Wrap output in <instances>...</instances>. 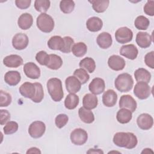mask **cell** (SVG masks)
Listing matches in <instances>:
<instances>
[{
  "label": "cell",
  "mask_w": 154,
  "mask_h": 154,
  "mask_svg": "<svg viewBox=\"0 0 154 154\" xmlns=\"http://www.w3.org/2000/svg\"><path fill=\"white\" fill-rule=\"evenodd\" d=\"M113 143L118 147L132 149L137 145L138 140L132 132H119L114 135Z\"/></svg>",
  "instance_id": "6da1fadb"
},
{
  "label": "cell",
  "mask_w": 154,
  "mask_h": 154,
  "mask_svg": "<svg viewBox=\"0 0 154 154\" xmlns=\"http://www.w3.org/2000/svg\"><path fill=\"white\" fill-rule=\"evenodd\" d=\"M47 89L52 99L55 102H60L63 97L64 93L61 81L57 78L49 79L46 84Z\"/></svg>",
  "instance_id": "7a4b0ae2"
},
{
  "label": "cell",
  "mask_w": 154,
  "mask_h": 154,
  "mask_svg": "<svg viewBox=\"0 0 154 154\" xmlns=\"http://www.w3.org/2000/svg\"><path fill=\"white\" fill-rule=\"evenodd\" d=\"M133 85V78L130 74L127 73L120 74L114 81L115 87L118 91L122 93H126L131 90Z\"/></svg>",
  "instance_id": "3957f363"
},
{
  "label": "cell",
  "mask_w": 154,
  "mask_h": 154,
  "mask_svg": "<svg viewBox=\"0 0 154 154\" xmlns=\"http://www.w3.org/2000/svg\"><path fill=\"white\" fill-rule=\"evenodd\" d=\"M37 28L42 32L49 33L54 28L55 23L53 18L46 13H41L37 18Z\"/></svg>",
  "instance_id": "277c9868"
},
{
  "label": "cell",
  "mask_w": 154,
  "mask_h": 154,
  "mask_svg": "<svg viewBox=\"0 0 154 154\" xmlns=\"http://www.w3.org/2000/svg\"><path fill=\"white\" fill-rule=\"evenodd\" d=\"M71 142L76 146L84 144L88 139L87 132L83 129L76 128L73 130L70 134Z\"/></svg>",
  "instance_id": "5b68a950"
},
{
  "label": "cell",
  "mask_w": 154,
  "mask_h": 154,
  "mask_svg": "<svg viewBox=\"0 0 154 154\" xmlns=\"http://www.w3.org/2000/svg\"><path fill=\"white\" fill-rule=\"evenodd\" d=\"M134 94L140 99H146L151 94L150 87L144 82H137L134 88Z\"/></svg>",
  "instance_id": "8992f818"
},
{
  "label": "cell",
  "mask_w": 154,
  "mask_h": 154,
  "mask_svg": "<svg viewBox=\"0 0 154 154\" xmlns=\"http://www.w3.org/2000/svg\"><path fill=\"white\" fill-rule=\"evenodd\" d=\"M115 38L117 42L125 44L131 42L133 38V32L128 27L119 28L115 32Z\"/></svg>",
  "instance_id": "52a82bcc"
},
{
  "label": "cell",
  "mask_w": 154,
  "mask_h": 154,
  "mask_svg": "<svg viewBox=\"0 0 154 154\" xmlns=\"http://www.w3.org/2000/svg\"><path fill=\"white\" fill-rule=\"evenodd\" d=\"M46 131V125L42 121L33 122L29 126L28 133L33 138H38L42 137Z\"/></svg>",
  "instance_id": "ba28073f"
},
{
  "label": "cell",
  "mask_w": 154,
  "mask_h": 154,
  "mask_svg": "<svg viewBox=\"0 0 154 154\" xmlns=\"http://www.w3.org/2000/svg\"><path fill=\"white\" fill-rule=\"evenodd\" d=\"M29 43L28 36L22 32L15 34L12 38V45L17 50H22L25 49Z\"/></svg>",
  "instance_id": "9c48e42d"
},
{
  "label": "cell",
  "mask_w": 154,
  "mask_h": 154,
  "mask_svg": "<svg viewBox=\"0 0 154 154\" xmlns=\"http://www.w3.org/2000/svg\"><path fill=\"white\" fill-rule=\"evenodd\" d=\"M119 104L120 108L128 109L132 112H135L137 107V102L129 94L122 96L120 97Z\"/></svg>",
  "instance_id": "30bf717a"
},
{
  "label": "cell",
  "mask_w": 154,
  "mask_h": 154,
  "mask_svg": "<svg viewBox=\"0 0 154 154\" xmlns=\"http://www.w3.org/2000/svg\"><path fill=\"white\" fill-rule=\"evenodd\" d=\"M23 72L29 78L36 79L40 76V69L34 63L28 62L24 64Z\"/></svg>",
  "instance_id": "8fae6325"
},
{
  "label": "cell",
  "mask_w": 154,
  "mask_h": 154,
  "mask_svg": "<svg viewBox=\"0 0 154 154\" xmlns=\"http://www.w3.org/2000/svg\"><path fill=\"white\" fill-rule=\"evenodd\" d=\"M137 123L140 129L143 130H149L153 126V119L150 114L143 113L137 117Z\"/></svg>",
  "instance_id": "7c38bea8"
},
{
  "label": "cell",
  "mask_w": 154,
  "mask_h": 154,
  "mask_svg": "<svg viewBox=\"0 0 154 154\" xmlns=\"http://www.w3.org/2000/svg\"><path fill=\"white\" fill-rule=\"evenodd\" d=\"M108 65L110 69L115 71L123 70L126 65L125 60L119 55H112L108 60Z\"/></svg>",
  "instance_id": "4fadbf2b"
},
{
  "label": "cell",
  "mask_w": 154,
  "mask_h": 154,
  "mask_svg": "<svg viewBox=\"0 0 154 154\" xmlns=\"http://www.w3.org/2000/svg\"><path fill=\"white\" fill-rule=\"evenodd\" d=\"M105 81L100 78H94L88 85V89L90 91L95 95L100 94L103 93L105 90Z\"/></svg>",
  "instance_id": "5bb4252c"
},
{
  "label": "cell",
  "mask_w": 154,
  "mask_h": 154,
  "mask_svg": "<svg viewBox=\"0 0 154 154\" xmlns=\"http://www.w3.org/2000/svg\"><path fill=\"white\" fill-rule=\"evenodd\" d=\"M121 55L129 60H135L138 55V51L137 47L133 44L125 45L121 47L120 49Z\"/></svg>",
  "instance_id": "9a60e30c"
},
{
  "label": "cell",
  "mask_w": 154,
  "mask_h": 154,
  "mask_svg": "<svg viewBox=\"0 0 154 154\" xmlns=\"http://www.w3.org/2000/svg\"><path fill=\"white\" fill-rule=\"evenodd\" d=\"M66 88L70 93H78L81 87V83L75 76H70L66 79Z\"/></svg>",
  "instance_id": "2e32d148"
},
{
  "label": "cell",
  "mask_w": 154,
  "mask_h": 154,
  "mask_svg": "<svg viewBox=\"0 0 154 154\" xmlns=\"http://www.w3.org/2000/svg\"><path fill=\"white\" fill-rule=\"evenodd\" d=\"M136 43L141 48H149L152 42V37L147 32H138L137 34Z\"/></svg>",
  "instance_id": "e0dca14e"
},
{
  "label": "cell",
  "mask_w": 154,
  "mask_h": 154,
  "mask_svg": "<svg viewBox=\"0 0 154 154\" xmlns=\"http://www.w3.org/2000/svg\"><path fill=\"white\" fill-rule=\"evenodd\" d=\"M19 92L22 96L26 98L32 99L35 94V87L34 83L25 82L19 87Z\"/></svg>",
  "instance_id": "ac0fdd59"
},
{
  "label": "cell",
  "mask_w": 154,
  "mask_h": 154,
  "mask_svg": "<svg viewBox=\"0 0 154 154\" xmlns=\"http://www.w3.org/2000/svg\"><path fill=\"white\" fill-rule=\"evenodd\" d=\"M23 59L22 58L16 54H12L8 56H6L3 59L4 64L11 68H17L23 64Z\"/></svg>",
  "instance_id": "d6986e66"
},
{
  "label": "cell",
  "mask_w": 154,
  "mask_h": 154,
  "mask_svg": "<svg viewBox=\"0 0 154 154\" xmlns=\"http://www.w3.org/2000/svg\"><path fill=\"white\" fill-rule=\"evenodd\" d=\"M117 100V94L113 90L109 89L104 92L102 96V102L107 107L114 106Z\"/></svg>",
  "instance_id": "ffe728a7"
},
{
  "label": "cell",
  "mask_w": 154,
  "mask_h": 154,
  "mask_svg": "<svg viewBox=\"0 0 154 154\" xmlns=\"http://www.w3.org/2000/svg\"><path fill=\"white\" fill-rule=\"evenodd\" d=\"M98 46L102 49H108L112 43V39L111 34L107 32H102L98 35L96 39Z\"/></svg>",
  "instance_id": "44dd1931"
},
{
  "label": "cell",
  "mask_w": 154,
  "mask_h": 154,
  "mask_svg": "<svg viewBox=\"0 0 154 154\" xmlns=\"http://www.w3.org/2000/svg\"><path fill=\"white\" fill-rule=\"evenodd\" d=\"M33 23V18L31 14L28 13H25L21 14L17 20L19 27L23 30H26L30 28Z\"/></svg>",
  "instance_id": "7402d4cb"
},
{
  "label": "cell",
  "mask_w": 154,
  "mask_h": 154,
  "mask_svg": "<svg viewBox=\"0 0 154 154\" xmlns=\"http://www.w3.org/2000/svg\"><path fill=\"white\" fill-rule=\"evenodd\" d=\"M98 99L95 94L92 93L86 94L82 99L83 107L87 109H93L97 106Z\"/></svg>",
  "instance_id": "603a6c76"
},
{
  "label": "cell",
  "mask_w": 154,
  "mask_h": 154,
  "mask_svg": "<svg viewBox=\"0 0 154 154\" xmlns=\"http://www.w3.org/2000/svg\"><path fill=\"white\" fill-rule=\"evenodd\" d=\"M21 79V76L19 72L10 70L7 72L4 76L5 82L10 86L17 85Z\"/></svg>",
  "instance_id": "cb8c5ba5"
},
{
  "label": "cell",
  "mask_w": 154,
  "mask_h": 154,
  "mask_svg": "<svg viewBox=\"0 0 154 154\" xmlns=\"http://www.w3.org/2000/svg\"><path fill=\"white\" fill-rule=\"evenodd\" d=\"M86 26L91 32H97L102 29L103 22L98 17H91L87 20Z\"/></svg>",
  "instance_id": "d4e9b609"
},
{
  "label": "cell",
  "mask_w": 154,
  "mask_h": 154,
  "mask_svg": "<svg viewBox=\"0 0 154 154\" xmlns=\"http://www.w3.org/2000/svg\"><path fill=\"white\" fill-rule=\"evenodd\" d=\"M49 48L52 50L61 51L64 46V40L60 35H54L51 37L48 42Z\"/></svg>",
  "instance_id": "484cf974"
},
{
  "label": "cell",
  "mask_w": 154,
  "mask_h": 154,
  "mask_svg": "<svg viewBox=\"0 0 154 154\" xmlns=\"http://www.w3.org/2000/svg\"><path fill=\"white\" fill-rule=\"evenodd\" d=\"M135 79L137 82H144L149 83L151 79L150 73L144 68H139L134 72Z\"/></svg>",
  "instance_id": "4316f807"
},
{
  "label": "cell",
  "mask_w": 154,
  "mask_h": 154,
  "mask_svg": "<svg viewBox=\"0 0 154 154\" xmlns=\"http://www.w3.org/2000/svg\"><path fill=\"white\" fill-rule=\"evenodd\" d=\"M132 117V112L126 108H121L118 111L116 115V119L118 122L122 124L129 123Z\"/></svg>",
  "instance_id": "83f0119b"
},
{
  "label": "cell",
  "mask_w": 154,
  "mask_h": 154,
  "mask_svg": "<svg viewBox=\"0 0 154 154\" xmlns=\"http://www.w3.org/2000/svg\"><path fill=\"white\" fill-rule=\"evenodd\" d=\"M63 64V60L61 58L56 54L49 55V59L46 67L52 70H58Z\"/></svg>",
  "instance_id": "f1b7e54d"
},
{
  "label": "cell",
  "mask_w": 154,
  "mask_h": 154,
  "mask_svg": "<svg viewBox=\"0 0 154 154\" xmlns=\"http://www.w3.org/2000/svg\"><path fill=\"white\" fill-rule=\"evenodd\" d=\"M78 115L80 119L85 123L90 124L94 120V116L93 112L84 107L79 108L78 110Z\"/></svg>",
  "instance_id": "f546056e"
},
{
  "label": "cell",
  "mask_w": 154,
  "mask_h": 154,
  "mask_svg": "<svg viewBox=\"0 0 154 154\" xmlns=\"http://www.w3.org/2000/svg\"><path fill=\"white\" fill-rule=\"evenodd\" d=\"M79 102V97L75 93H70L65 99L64 106L68 109H73L78 106Z\"/></svg>",
  "instance_id": "4dcf8cb0"
},
{
  "label": "cell",
  "mask_w": 154,
  "mask_h": 154,
  "mask_svg": "<svg viewBox=\"0 0 154 154\" xmlns=\"http://www.w3.org/2000/svg\"><path fill=\"white\" fill-rule=\"evenodd\" d=\"M89 2L92 4L93 10L99 13L104 12L107 9L109 4L108 0H93L89 1Z\"/></svg>",
  "instance_id": "1f68e13d"
},
{
  "label": "cell",
  "mask_w": 154,
  "mask_h": 154,
  "mask_svg": "<svg viewBox=\"0 0 154 154\" xmlns=\"http://www.w3.org/2000/svg\"><path fill=\"white\" fill-rule=\"evenodd\" d=\"M79 66L81 68L86 70L89 73H93L96 69V63L90 57H86L80 61Z\"/></svg>",
  "instance_id": "d6a6232c"
},
{
  "label": "cell",
  "mask_w": 154,
  "mask_h": 154,
  "mask_svg": "<svg viewBox=\"0 0 154 154\" xmlns=\"http://www.w3.org/2000/svg\"><path fill=\"white\" fill-rule=\"evenodd\" d=\"M87 51V46L83 42H78L73 45L72 48L73 54L77 57H83Z\"/></svg>",
  "instance_id": "836d02e7"
},
{
  "label": "cell",
  "mask_w": 154,
  "mask_h": 154,
  "mask_svg": "<svg viewBox=\"0 0 154 154\" xmlns=\"http://www.w3.org/2000/svg\"><path fill=\"white\" fill-rule=\"evenodd\" d=\"M150 24L149 20L144 16H138L134 22V25L139 30H146Z\"/></svg>",
  "instance_id": "e575fe53"
},
{
  "label": "cell",
  "mask_w": 154,
  "mask_h": 154,
  "mask_svg": "<svg viewBox=\"0 0 154 154\" xmlns=\"http://www.w3.org/2000/svg\"><path fill=\"white\" fill-rule=\"evenodd\" d=\"M75 5L74 1L70 0H63L60 3V10L65 14H69L72 12L74 10Z\"/></svg>",
  "instance_id": "d590c367"
},
{
  "label": "cell",
  "mask_w": 154,
  "mask_h": 154,
  "mask_svg": "<svg viewBox=\"0 0 154 154\" xmlns=\"http://www.w3.org/2000/svg\"><path fill=\"white\" fill-rule=\"evenodd\" d=\"M51 2L48 0H36L34 2L35 9L42 13H45L50 7Z\"/></svg>",
  "instance_id": "8d00e7d4"
},
{
  "label": "cell",
  "mask_w": 154,
  "mask_h": 154,
  "mask_svg": "<svg viewBox=\"0 0 154 154\" xmlns=\"http://www.w3.org/2000/svg\"><path fill=\"white\" fill-rule=\"evenodd\" d=\"M73 75L79 80L82 84L86 83L90 79L88 73L85 69L82 68L76 69L73 72Z\"/></svg>",
  "instance_id": "74e56055"
},
{
  "label": "cell",
  "mask_w": 154,
  "mask_h": 154,
  "mask_svg": "<svg viewBox=\"0 0 154 154\" xmlns=\"http://www.w3.org/2000/svg\"><path fill=\"white\" fill-rule=\"evenodd\" d=\"M35 87V94L34 97L31 99L35 103H40L44 97V91L42 85L39 82L34 83Z\"/></svg>",
  "instance_id": "f35d334b"
},
{
  "label": "cell",
  "mask_w": 154,
  "mask_h": 154,
  "mask_svg": "<svg viewBox=\"0 0 154 154\" xmlns=\"http://www.w3.org/2000/svg\"><path fill=\"white\" fill-rule=\"evenodd\" d=\"M18 123L14 121L8 122L3 128L4 132L5 135H10L15 133L18 129Z\"/></svg>",
  "instance_id": "ab89813d"
},
{
  "label": "cell",
  "mask_w": 154,
  "mask_h": 154,
  "mask_svg": "<svg viewBox=\"0 0 154 154\" xmlns=\"http://www.w3.org/2000/svg\"><path fill=\"white\" fill-rule=\"evenodd\" d=\"M12 98L11 95L3 90L0 91V106L6 107L8 106L11 102Z\"/></svg>",
  "instance_id": "60d3db41"
},
{
  "label": "cell",
  "mask_w": 154,
  "mask_h": 154,
  "mask_svg": "<svg viewBox=\"0 0 154 154\" xmlns=\"http://www.w3.org/2000/svg\"><path fill=\"white\" fill-rule=\"evenodd\" d=\"M69 117L65 114H60L55 119V123L58 128H63L68 122Z\"/></svg>",
  "instance_id": "b9f144b4"
},
{
  "label": "cell",
  "mask_w": 154,
  "mask_h": 154,
  "mask_svg": "<svg viewBox=\"0 0 154 154\" xmlns=\"http://www.w3.org/2000/svg\"><path fill=\"white\" fill-rule=\"evenodd\" d=\"M49 59V55L45 51H40L35 55L36 61L42 66H46Z\"/></svg>",
  "instance_id": "7bdbcfd3"
},
{
  "label": "cell",
  "mask_w": 154,
  "mask_h": 154,
  "mask_svg": "<svg viewBox=\"0 0 154 154\" xmlns=\"http://www.w3.org/2000/svg\"><path fill=\"white\" fill-rule=\"evenodd\" d=\"M63 38L64 40V46L61 52L67 54L70 53L72 51V46L74 45V40L72 37L69 36H66Z\"/></svg>",
  "instance_id": "ee69618b"
},
{
  "label": "cell",
  "mask_w": 154,
  "mask_h": 154,
  "mask_svg": "<svg viewBox=\"0 0 154 154\" xmlns=\"http://www.w3.org/2000/svg\"><path fill=\"white\" fill-rule=\"evenodd\" d=\"M144 12L148 16L154 15V1H148L144 6Z\"/></svg>",
  "instance_id": "f6af8a7d"
},
{
  "label": "cell",
  "mask_w": 154,
  "mask_h": 154,
  "mask_svg": "<svg viewBox=\"0 0 154 154\" xmlns=\"http://www.w3.org/2000/svg\"><path fill=\"white\" fill-rule=\"evenodd\" d=\"M146 64L151 69H154V52L151 51L147 53L144 57Z\"/></svg>",
  "instance_id": "bcb514c9"
},
{
  "label": "cell",
  "mask_w": 154,
  "mask_h": 154,
  "mask_svg": "<svg viewBox=\"0 0 154 154\" xmlns=\"http://www.w3.org/2000/svg\"><path fill=\"white\" fill-rule=\"evenodd\" d=\"M0 114H1V120H0V124L1 125H4L5 123L9 122L10 120V112L6 110V109H1L0 110Z\"/></svg>",
  "instance_id": "7dc6e473"
},
{
  "label": "cell",
  "mask_w": 154,
  "mask_h": 154,
  "mask_svg": "<svg viewBox=\"0 0 154 154\" xmlns=\"http://www.w3.org/2000/svg\"><path fill=\"white\" fill-rule=\"evenodd\" d=\"M31 3V0H16L15 4L17 8L20 9H26L29 7Z\"/></svg>",
  "instance_id": "c3c4849f"
},
{
  "label": "cell",
  "mask_w": 154,
  "mask_h": 154,
  "mask_svg": "<svg viewBox=\"0 0 154 154\" xmlns=\"http://www.w3.org/2000/svg\"><path fill=\"white\" fill-rule=\"evenodd\" d=\"M41 153V151L39 150V149L37 148V147H31L30 149H29L27 151H26V153Z\"/></svg>",
  "instance_id": "681fc988"
},
{
  "label": "cell",
  "mask_w": 154,
  "mask_h": 154,
  "mask_svg": "<svg viewBox=\"0 0 154 154\" xmlns=\"http://www.w3.org/2000/svg\"><path fill=\"white\" fill-rule=\"evenodd\" d=\"M87 153H103V152L99 149L94 150V149H90L87 152Z\"/></svg>",
  "instance_id": "f907efd6"
},
{
  "label": "cell",
  "mask_w": 154,
  "mask_h": 154,
  "mask_svg": "<svg viewBox=\"0 0 154 154\" xmlns=\"http://www.w3.org/2000/svg\"><path fill=\"white\" fill-rule=\"evenodd\" d=\"M150 152H151V153H153V150H151V149H144L142 152H141V153H150Z\"/></svg>",
  "instance_id": "816d5d0a"
}]
</instances>
